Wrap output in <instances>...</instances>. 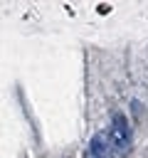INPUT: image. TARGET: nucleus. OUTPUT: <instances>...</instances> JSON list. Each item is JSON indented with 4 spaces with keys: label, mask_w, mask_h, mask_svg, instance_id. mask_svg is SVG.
Listing matches in <instances>:
<instances>
[{
    "label": "nucleus",
    "mask_w": 148,
    "mask_h": 158,
    "mask_svg": "<svg viewBox=\"0 0 148 158\" xmlns=\"http://www.w3.org/2000/svg\"><path fill=\"white\" fill-rule=\"evenodd\" d=\"M111 143L118 148V151H128L131 146V126H128V118L126 114H113L111 118Z\"/></svg>",
    "instance_id": "1"
},
{
    "label": "nucleus",
    "mask_w": 148,
    "mask_h": 158,
    "mask_svg": "<svg viewBox=\"0 0 148 158\" xmlns=\"http://www.w3.org/2000/svg\"><path fill=\"white\" fill-rule=\"evenodd\" d=\"M84 158H109V138H106V133L99 131V133L89 141Z\"/></svg>",
    "instance_id": "2"
}]
</instances>
